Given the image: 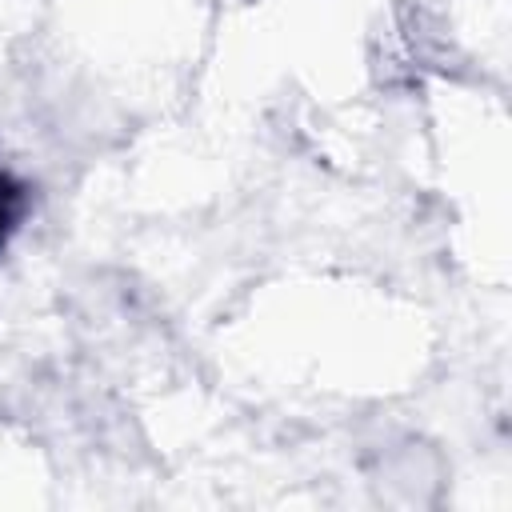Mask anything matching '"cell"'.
<instances>
[{
	"mask_svg": "<svg viewBox=\"0 0 512 512\" xmlns=\"http://www.w3.org/2000/svg\"><path fill=\"white\" fill-rule=\"evenodd\" d=\"M24 212H28V188H24L16 176L0 172V252H4V244L12 240V232L20 228Z\"/></svg>",
	"mask_w": 512,
	"mask_h": 512,
	"instance_id": "cell-1",
	"label": "cell"
}]
</instances>
